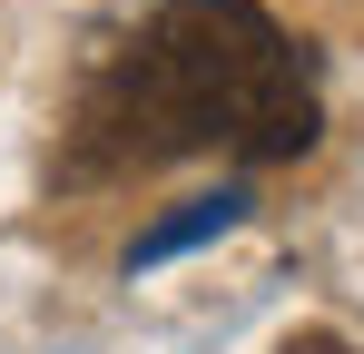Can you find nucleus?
I'll list each match as a JSON object with an SVG mask.
<instances>
[{"label": "nucleus", "instance_id": "nucleus-2", "mask_svg": "<svg viewBox=\"0 0 364 354\" xmlns=\"http://www.w3.org/2000/svg\"><path fill=\"white\" fill-rule=\"evenodd\" d=\"M246 207H256L246 187H207V197H178L158 227H138V236H128V256H119V266H128V276H148V266H168V256H197V246L237 236V227H246Z\"/></svg>", "mask_w": 364, "mask_h": 354}, {"label": "nucleus", "instance_id": "nucleus-3", "mask_svg": "<svg viewBox=\"0 0 364 354\" xmlns=\"http://www.w3.org/2000/svg\"><path fill=\"white\" fill-rule=\"evenodd\" d=\"M276 354H355V345H345L335 325H296V335H286V345H276Z\"/></svg>", "mask_w": 364, "mask_h": 354}, {"label": "nucleus", "instance_id": "nucleus-1", "mask_svg": "<svg viewBox=\"0 0 364 354\" xmlns=\"http://www.w3.org/2000/svg\"><path fill=\"white\" fill-rule=\"evenodd\" d=\"M69 138H79V177L168 168V158L217 148V138L246 168H286L325 138L315 50L266 0H168L79 89Z\"/></svg>", "mask_w": 364, "mask_h": 354}]
</instances>
